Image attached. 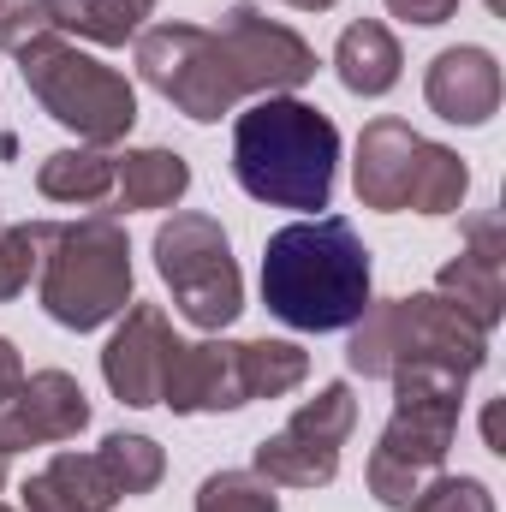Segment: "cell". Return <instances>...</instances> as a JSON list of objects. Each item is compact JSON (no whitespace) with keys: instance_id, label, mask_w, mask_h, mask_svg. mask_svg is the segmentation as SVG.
I'll list each match as a JSON object with an SVG mask.
<instances>
[{"instance_id":"4","label":"cell","mask_w":506,"mask_h":512,"mask_svg":"<svg viewBox=\"0 0 506 512\" xmlns=\"http://www.w3.org/2000/svg\"><path fill=\"white\" fill-rule=\"evenodd\" d=\"M346 364L364 382H387L411 364H435L471 382L489 364V334L471 316H459L441 292H411V298H381V304L370 298V310L352 322Z\"/></svg>"},{"instance_id":"7","label":"cell","mask_w":506,"mask_h":512,"mask_svg":"<svg viewBox=\"0 0 506 512\" xmlns=\"http://www.w3.org/2000/svg\"><path fill=\"white\" fill-rule=\"evenodd\" d=\"M155 268L179 304V316L203 334H221L245 310V274L233 262V239L215 215L173 209L155 227Z\"/></svg>"},{"instance_id":"36","label":"cell","mask_w":506,"mask_h":512,"mask_svg":"<svg viewBox=\"0 0 506 512\" xmlns=\"http://www.w3.org/2000/svg\"><path fill=\"white\" fill-rule=\"evenodd\" d=\"M0 512H12V507H0Z\"/></svg>"},{"instance_id":"8","label":"cell","mask_w":506,"mask_h":512,"mask_svg":"<svg viewBox=\"0 0 506 512\" xmlns=\"http://www.w3.org/2000/svg\"><path fill=\"white\" fill-rule=\"evenodd\" d=\"M131 54H137V78L197 126H215L221 114H233L245 102V84H239L221 36L203 24H173V18L143 24L131 36Z\"/></svg>"},{"instance_id":"10","label":"cell","mask_w":506,"mask_h":512,"mask_svg":"<svg viewBox=\"0 0 506 512\" xmlns=\"http://www.w3.org/2000/svg\"><path fill=\"white\" fill-rule=\"evenodd\" d=\"M215 36H221L233 72H239L245 96H292L298 84L316 78V48H310L292 24L268 18L262 6H251V0L227 6V18H221Z\"/></svg>"},{"instance_id":"22","label":"cell","mask_w":506,"mask_h":512,"mask_svg":"<svg viewBox=\"0 0 506 512\" xmlns=\"http://www.w3.org/2000/svg\"><path fill=\"white\" fill-rule=\"evenodd\" d=\"M96 459H102L108 483L120 489V501L149 495V489L167 477V453H161V441H155V435H137V429H114V435L96 447Z\"/></svg>"},{"instance_id":"1","label":"cell","mask_w":506,"mask_h":512,"mask_svg":"<svg viewBox=\"0 0 506 512\" xmlns=\"http://www.w3.org/2000/svg\"><path fill=\"white\" fill-rule=\"evenodd\" d=\"M262 304L298 334H340L370 310V245L340 215H304L262 245Z\"/></svg>"},{"instance_id":"19","label":"cell","mask_w":506,"mask_h":512,"mask_svg":"<svg viewBox=\"0 0 506 512\" xmlns=\"http://www.w3.org/2000/svg\"><path fill=\"white\" fill-rule=\"evenodd\" d=\"M36 191H42L48 203H78V209H90V203H102V197L114 191V155L96 149V143H66V149L42 155Z\"/></svg>"},{"instance_id":"27","label":"cell","mask_w":506,"mask_h":512,"mask_svg":"<svg viewBox=\"0 0 506 512\" xmlns=\"http://www.w3.org/2000/svg\"><path fill=\"white\" fill-rule=\"evenodd\" d=\"M48 36H60L54 0H0V54H24Z\"/></svg>"},{"instance_id":"28","label":"cell","mask_w":506,"mask_h":512,"mask_svg":"<svg viewBox=\"0 0 506 512\" xmlns=\"http://www.w3.org/2000/svg\"><path fill=\"white\" fill-rule=\"evenodd\" d=\"M411 512H495V495L483 477H429V489L417 495Z\"/></svg>"},{"instance_id":"17","label":"cell","mask_w":506,"mask_h":512,"mask_svg":"<svg viewBox=\"0 0 506 512\" xmlns=\"http://www.w3.org/2000/svg\"><path fill=\"white\" fill-rule=\"evenodd\" d=\"M114 191H120V209L137 215V209H173L185 191H191V161L179 149H126L114 155Z\"/></svg>"},{"instance_id":"37","label":"cell","mask_w":506,"mask_h":512,"mask_svg":"<svg viewBox=\"0 0 506 512\" xmlns=\"http://www.w3.org/2000/svg\"><path fill=\"white\" fill-rule=\"evenodd\" d=\"M0 227H6V221H0Z\"/></svg>"},{"instance_id":"31","label":"cell","mask_w":506,"mask_h":512,"mask_svg":"<svg viewBox=\"0 0 506 512\" xmlns=\"http://www.w3.org/2000/svg\"><path fill=\"white\" fill-rule=\"evenodd\" d=\"M18 382H24V358H18V346L0 334V399H6Z\"/></svg>"},{"instance_id":"13","label":"cell","mask_w":506,"mask_h":512,"mask_svg":"<svg viewBox=\"0 0 506 512\" xmlns=\"http://www.w3.org/2000/svg\"><path fill=\"white\" fill-rule=\"evenodd\" d=\"M435 292L459 316H471L483 334L501 322V310H506V227H501V215H471L465 221V251L453 256V262H441Z\"/></svg>"},{"instance_id":"2","label":"cell","mask_w":506,"mask_h":512,"mask_svg":"<svg viewBox=\"0 0 506 512\" xmlns=\"http://www.w3.org/2000/svg\"><path fill=\"white\" fill-rule=\"evenodd\" d=\"M334 167H340V131L316 102L256 96L233 126V179L268 209H298V215L328 209Z\"/></svg>"},{"instance_id":"11","label":"cell","mask_w":506,"mask_h":512,"mask_svg":"<svg viewBox=\"0 0 506 512\" xmlns=\"http://www.w3.org/2000/svg\"><path fill=\"white\" fill-rule=\"evenodd\" d=\"M90 429V393L66 370H36L0 399V453H30L54 441H78Z\"/></svg>"},{"instance_id":"3","label":"cell","mask_w":506,"mask_h":512,"mask_svg":"<svg viewBox=\"0 0 506 512\" xmlns=\"http://www.w3.org/2000/svg\"><path fill=\"white\" fill-rule=\"evenodd\" d=\"M387 382H393V417L370 447L364 483H370V495L381 507L411 512L417 495L429 489V477H441V465L453 453L465 382L453 370H435V364H411Z\"/></svg>"},{"instance_id":"18","label":"cell","mask_w":506,"mask_h":512,"mask_svg":"<svg viewBox=\"0 0 506 512\" xmlns=\"http://www.w3.org/2000/svg\"><path fill=\"white\" fill-rule=\"evenodd\" d=\"M399 66H405V54H399V42H393L387 24L358 18V24L340 30L334 72H340V84H346L352 96H387V90L399 84Z\"/></svg>"},{"instance_id":"32","label":"cell","mask_w":506,"mask_h":512,"mask_svg":"<svg viewBox=\"0 0 506 512\" xmlns=\"http://www.w3.org/2000/svg\"><path fill=\"white\" fill-rule=\"evenodd\" d=\"M483 435H489V453H506V441H501V405H489V417H483Z\"/></svg>"},{"instance_id":"15","label":"cell","mask_w":506,"mask_h":512,"mask_svg":"<svg viewBox=\"0 0 506 512\" xmlns=\"http://www.w3.org/2000/svg\"><path fill=\"white\" fill-rule=\"evenodd\" d=\"M423 102L447 126H489L501 114V60L477 42L441 48L423 72Z\"/></svg>"},{"instance_id":"34","label":"cell","mask_w":506,"mask_h":512,"mask_svg":"<svg viewBox=\"0 0 506 512\" xmlns=\"http://www.w3.org/2000/svg\"><path fill=\"white\" fill-rule=\"evenodd\" d=\"M0 489H6V453H0Z\"/></svg>"},{"instance_id":"9","label":"cell","mask_w":506,"mask_h":512,"mask_svg":"<svg viewBox=\"0 0 506 512\" xmlns=\"http://www.w3.org/2000/svg\"><path fill=\"white\" fill-rule=\"evenodd\" d=\"M358 429V393L352 382L316 387V399H304L274 435H262L251 453L256 477L274 489H328L340 477V447Z\"/></svg>"},{"instance_id":"6","label":"cell","mask_w":506,"mask_h":512,"mask_svg":"<svg viewBox=\"0 0 506 512\" xmlns=\"http://www.w3.org/2000/svg\"><path fill=\"white\" fill-rule=\"evenodd\" d=\"M18 72H24V90L36 96V108L54 126L78 131V143L114 149L137 126V90H131L126 72L102 66L96 54H84V48H72L60 36L24 48L18 54Z\"/></svg>"},{"instance_id":"12","label":"cell","mask_w":506,"mask_h":512,"mask_svg":"<svg viewBox=\"0 0 506 512\" xmlns=\"http://www.w3.org/2000/svg\"><path fill=\"white\" fill-rule=\"evenodd\" d=\"M173 322L161 316V304H126V322L114 328V340L102 346V382L120 405H161V382L173 364Z\"/></svg>"},{"instance_id":"26","label":"cell","mask_w":506,"mask_h":512,"mask_svg":"<svg viewBox=\"0 0 506 512\" xmlns=\"http://www.w3.org/2000/svg\"><path fill=\"white\" fill-rule=\"evenodd\" d=\"M42 239H48V221L0 227V304L18 298V292L30 286V274L42 268Z\"/></svg>"},{"instance_id":"5","label":"cell","mask_w":506,"mask_h":512,"mask_svg":"<svg viewBox=\"0 0 506 512\" xmlns=\"http://www.w3.org/2000/svg\"><path fill=\"white\" fill-rule=\"evenodd\" d=\"M42 310L72 328L90 334L114 316H126L131 304V239L114 215H78V221H48L42 239Z\"/></svg>"},{"instance_id":"21","label":"cell","mask_w":506,"mask_h":512,"mask_svg":"<svg viewBox=\"0 0 506 512\" xmlns=\"http://www.w3.org/2000/svg\"><path fill=\"white\" fill-rule=\"evenodd\" d=\"M465 191H471V167L459 161V149L423 137V155H417V173H411V197H405V209H417V215H459Z\"/></svg>"},{"instance_id":"33","label":"cell","mask_w":506,"mask_h":512,"mask_svg":"<svg viewBox=\"0 0 506 512\" xmlns=\"http://www.w3.org/2000/svg\"><path fill=\"white\" fill-rule=\"evenodd\" d=\"M286 6H298V12H328V6H340V0H286Z\"/></svg>"},{"instance_id":"14","label":"cell","mask_w":506,"mask_h":512,"mask_svg":"<svg viewBox=\"0 0 506 512\" xmlns=\"http://www.w3.org/2000/svg\"><path fill=\"white\" fill-rule=\"evenodd\" d=\"M161 405L179 417H203V411H239L251 405L245 393V364H239V340H197V346H173Z\"/></svg>"},{"instance_id":"16","label":"cell","mask_w":506,"mask_h":512,"mask_svg":"<svg viewBox=\"0 0 506 512\" xmlns=\"http://www.w3.org/2000/svg\"><path fill=\"white\" fill-rule=\"evenodd\" d=\"M417 155H423V131H411L405 120L381 114L364 126L358 137V161H352V191L364 209L381 215H399L405 197H411V173H417Z\"/></svg>"},{"instance_id":"23","label":"cell","mask_w":506,"mask_h":512,"mask_svg":"<svg viewBox=\"0 0 506 512\" xmlns=\"http://www.w3.org/2000/svg\"><path fill=\"white\" fill-rule=\"evenodd\" d=\"M239 364H245V393L251 399H280L310 376V352L298 340H239Z\"/></svg>"},{"instance_id":"30","label":"cell","mask_w":506,"mask_h":512,"mask_svg":"<svg viewBox=\"0 0 506 512\" xmlns=\"http://www.w3.org/2000/svg\"><path fill=\"white\" fill-rule=\"evenodd\" d=\"M387 12H393V18H405V24L435 30V24H447V18L459 12V0H387Z\"/></svg>"},{"instance_id":"29","label":"cell","mask_w":506,"mask_h":512,"mask_svg":"<svg viewBox=\"0 0 506 512\" xmlns=\"http://www.w3.org/2000/svg\"><path fill=\"white\" fill-rule=\"evenodd\" d=\"M18 495H24V512H96V507H84V501H72L66 489H54L42 471H36V477H30Z\"/></svg>"},{"instance_id":"20","label":"cell","mask_w":506,"mask_h":512,"mask_svg":"<svg viewBox=\"0 0 506 512\" xmlns=\"http://www.w3.org/2000/svg\"><path fill=\"white\" fill-rule=\"evenodd\" d=\"M149 12H155V0H54V24L96 48H126Z\"/></svg>"},{"instance_id":"35","label":"cell","mask_w":506,"mask_h":512,"mask_svg":"<svg viewBox=\"0 0 506 512\" xmlns=\"http://www.w3.org/2000/svg\"><path fill=\"white\" fill-rule=\"evenodd\" d=\"M489 6H495V12H501V0H489Z\"/></svg>"},{"instance_id":"25","label":"cell","mask_w":506,"mask_h":512,"mask_svg":"<svg viewBox=\"0 0 506 512\" xmlns=\"http://www.w3.org/2000/svg\"><path fill=\"white\" fill-rule=\"evenodd\" d=\"M197 512H280V495L256 471H215L197 489Z\"/></svg>"},{"instance_id":"24","label":"cell","mask_w":506,"mask_h":512,"mask_svg":"<svg viewBox=\"0 0 506 512\" xmlns=\"http://www.w3.org/2000/svg\"><path fill=\"white\" fill-rule=\"evenodd\" d=\"M42 477H48L54 489H66L72 501L96 507V512H114V501H120V489L108 483L102 459H96V453H78V447H60V453L42 465Z\"/></svg>"}]
</instances>
